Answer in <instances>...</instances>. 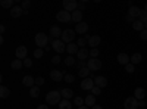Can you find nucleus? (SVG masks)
<instances>
[{
    "instance_id": "nucleus-1",
    "label": "nucleus",
    "mask_w": 147,
    "mask_h": 109,
    "mask_svg": "<svg viewBox=\"0 0 147 109\" xmlns=\"http://www.w3.org/2000/svg\"><path fill=\"white\" fill-rule=\"evenodd\" d=\"M46 102L47 105H59L60 102H62V94H60V91H49L46 94Z\"/></svg>"
},
{
    "instance_id": "nucleus-2",
    "label": "nucleus",
    "mask_w": 147,
    "mask_h": 109,
    "mask_svg": "<svg viewBox=\"0 0 147 109\" xmlns=\"http://www.w3.org/2000/svg\"><path fill=\"white\" fill-rule=\"evenodd\" d=\"M34 41H35V44H37L38 49H44V47L49 44V35H46L44 32H37Z\"/></svg>"
},
{
    "instance_id": "nucleus-3",
    "label": "nucleus",
    "mask_w": 147,
    "mask_h": 109,
    "mask_svg": "<svg viewBox=\"0 0 147 109\" xmlns=\"http://www.w3.org/2000/svg\"><path fill=\"white\" fill-rule=\"evenodd\" d=\"M56 19L59 22H69V21H72V15H71V12L62 9V10H59L56 14Z\"/></svg>"
},
{
    "instance_id": "nucleus-4",
    "label": "nucleus",
    "mask_w": 147,
    "mask_h": 109,
    "mask_svg": "<svg viewBox=\"0 0 147 109\" xmlns=\"http://www.w3.org/2000/svg\"><path fill=\"white\" fill-rule=\"evenodd\" d=\"M74 39H75V30H65L62 32V37H60V40H62L65 44L72 43Z\"/></svg>"
},
{
    "instance_id": "nucleus-5",
    "label": "nucleus",
    "mask_w": 147,
    "mask_h": 109,
    "mask_svg": "<svg viewBox=\"0 0 147 109\" xmlns=\"http://www.w3.org/2000/svg\"><path fill=\"white\" fill-rule=\"evenodd\" d=\"M102 66H103V64H102L100 59H88V60H87V68H88L91 72H93V71H99Z\"/></svg>"
},
{
    "instance_id": "nucleus-6",
    "label": "nucleus",
    "mask_w": 147,
    "mask_h": 109,
    "mask_svg": "<svg viewBox=\"0 0 147 109\" xmlns=\"http://www.w3.org/2000/svg\"><path fill=\"white\" fill-rule=\"evenodd\" d=\"M63 9L72 14L78 9V2L77 0H63Z\"/></svg>"
},
{
    "instance_id": "nucleus-7",
    "label": "nucleus",
    "mask_w": 147,
    "mask_h": 109,
    "mask_svg": "<svg viewBox=\"0 0 147 109\" xmlns=\"http://www.w3.org/2000/svg\"><path fill=\"white\" fill-rule=\"evenodd\" d=\"M52 49H53L55 52H57V53H62V52H65V50H66V44H65L62 40L56 39V40L52 43Z\"/></svg>"
},
{
    "instance_id": "nucleus-8",
    "label": "nucleus",
    "mask_w": 147,
    "mask_h": 109,
    "mask_svg": "<svg viewBox=\"0 0 147 109\" xmlns=\"http://www.w3.org/2000/svg\"><path fill=\"white\" fill-rule=\"evenodd\" d=\"M124 108H125V109H137V108H138V100L134 97V96H131V97H127L125 102H124Z\"/></svg>"
},
{
    "instance_id": "nucleus-9",
    "label": "nucleus",
    "mask_w": 147,
    "mask_h": 109,
    "mask_svg": "<svg viewBox=\"0 0 147 109\" xmlns=\"http://www.w3.org/2000/svg\"><path fill=\"white\" fill-rule=\"evenodd\" d=\"M80 86H81L82 90H93V87H94V78H91V77L84 78Z\"/></svg>"
},
{
    "instance_id": "nucleus-10",
    "label": "nucleus",
    "mask_w": 147,
    "mask_h": 109,
    "mask_svg": "<svg viewBox=\"0 0 147 109\" xmlns=\"http://www.w3.org/2000/svg\"><path fill=\"white\" fill-rule=\"evenodd\" d=\"M116 60H118V64H121V65H128V64H131V56H128L127 53H118V56H116Z\"/></svg>"
},
{
    "instance_id": "nucleus-11",
    "label": "nucleus",
    "mask_w": 147,
    "mask_h": 109,
    "mask_svg": "<svg viewBox=\"0 0 147 109\" xmlns=\"http://www.w3.org/2000/svg\"><path fill=\"white\" fill-rule=\"evenodd\" d=\"M27 53H28V50H27L25 46H19V47H16V50H15L16 59H21V60L27 59Z\"/></svg>"
},
{
    "instance_id": "nucleus-12",
    "label": "nucleus",
    "mask_w": 147,
    "mask_h": 109,
    "mask_svg": "<svg viewBox=\"0 0 147 109\" xmlns=\"http://www.w3.org/2000/svg\"><path fill=\"white\" fill-rule=\"evenodd\" d=\"M94 86L100 87V89H105V87L107 86V78L103 77V75H97V77H94Z\"/></svg>"
},
{
    "instance_id": "nucleus-13",
    "label": "nucleus",
    "mask_w": 147,
    "mask_h": 109,
    "mask_svg": "<svg viewBox=\"0 0 147 109\" xmlns=\"http://www.w3.org/2000/svg\"><path fill=\"white\" fill-rule=\"evenodd\" d=\"M63 72L62 71H57V69H53V71H50V78L55 81V83H59V81H62L63 80Z\"/></svg>"
},
{
    "instance_id": "nucleus-14",
    "label": "nucleus",
    "mask_w": 147,
    "mask_h": 109,
    "mask_svg": "<svg viewBox=\"0 0 147 109\" xmlns=\"http://www.w3.org/2000/svg\"><path fill=\"white\" fill-rule=\"evenodd\" d=\"M88 31V24L87 22H80V24H77V25H75V32L77 34H85V32H87Z\"/></svg>"
},
{
    "instance_id": "nucleus-15",
    "label": "nucleus",
    "mask_w": 147,
    "mask_h": 109,
    "mask_svg": "<svg viewBox=\"0 0 147 109\" xmlns=\"http://www.w3.org/2000/svg\"><path fill=\"white\" fill-rule=\"evenodd\" d=\"M100 41H102L100 35H90V39H88V46L91 47V49H96V47L100 44Z\"/></svg>"
},
{
    "instance_id": "nucleus-16",
    "label": "nucleus",
    "mask_w": 147,
    "mask_h": 109,
    "mask_svg": "<svg viewBox=\"0 0 147 109\" xmlns=\"http://www.w3.org/2000/svg\"><path fill=\"white\" fill-rule=\"evenodd\" d=\"M22 84H24V86H25V87H34L35 86V78H32L31 75H25V77H24L22 78Z\"/></svg>"
},
{
    "instance_id": "nucleus-17",
    "label": "nucleus",
    "mask_w": 147,
    "mask_h": 109,
    "mask_svg": "<svg viewBox=\"0 0 147 109\" xmlns=\"http://www.w3.org/2000/svg\"><path fill=\"white\" fill-rule=\"evenodd\" d=\"M134 97H136L137 100H144L146 97V90L143 87H137L136 90H134Z\"/></svg>"
},
{
    "instance_id": "nucleus-18",
    "label": "nucleus",
    "mask_w": 147,
    "mask_h": 109,
    "mask_svg": "<svg viewBox=\"0 0 147 109\" xmlns=\"http://www.w3.org/2000/svg\"><path fill=\"white\" fill-rule=\"evenodd\" d=\"M21 15H24V9L21 6H13L10 9V16L12 18H19Z\"/></svg>"
},
{
    "instance_id": "nucleus-19",
    "label": "nucleus",
    "mask_w": 147,
    "mask_h": 109,
    "mask_svg": "<svg viewBox=\"0 0 147 109\" xmlns=\"http://www.w3.org/2000/svg\"><path fill=\"white\" fill-rule=\"evenodd\" d=\"M78 60H88L87 58L90 56V50H87L85 47H82V49H80L78 50Z\"/></svg>"
},
{
    "instance_id": "nucleus-20",
    "label": "nucleus",
    "mask_w": 147,
    "mask_h": 109,
    "mask_svg": "<svg viewBox=\"0 0 147 109\" xmlns=\"http://www.w3.org/2000/svg\"><path fill=\"white\" fill-rule=\"evenodd\" d=\"M62 30H60L57 25H53L52 28H50V37H53V39H57V37H62Z\"/></svg>"
},
{
    "instance_id": "nucleus-21",
    "label": "nucleus",
    "mask_w": 147,
    "mask_h": 109,
    "mask_svg": "<svg viewBox=\"0 0 147 109\" xmlns=\"http://www.w3.org/2000/svg\"><path fill=\"white\" fill-rule=\"evenodd\" d=\"M140 14H141V9L140 7H137V6L128 7V15H131L132 18H140Z\"/></svg>"
},
{
    "instance_id": "nucleus-22",
    "label": "nucleus",
    "mask_w": 147,
    "mask_h": 109,
    "mask_svg": "<svg viewBox=\"0 0 147 109\" xmlns=\"http://www.w3.org/2000/svg\"><path fill=\"white\" fill-rule=\"evenodd\" d=\"M72 21L74 22H77V24H80V22H82V12L80 10V9H77L75 12H72Z\"/></svg>"
},
{
    "instance_id": "nucleus-23",
    "label": "nucleus",
    "mask_w": 147,
    "mask_h": 109,
    "mask_svg": "<svg viewBox=\"0 0 147 109\" xmlns=\"http://www.w3.org/2000/svg\"><path fill=\"white\" fill-rule=\"evenodd\" d=\"M78 44H75V43H69V44H66V52L72 56L74 53H78Z\"/></svg>"
},
{
    "instance_id": "nucleus-24",
    "label": "nucleus",
    "mask_w": 147,
    "mask_h": 109,
    "mask_svg": "<svg viewBox=\"0 0 147 109\" xmlns=\"http://www.w3.org/2000/svg\"><path fill=\"white\" fill-rule=\"evenodd\" d=\"M22 66H24V60H21V59H15V60H12V64H10V68L13 71H19Z\"/></svg>"
},
{
    "instance_id": "nucleus-25",
    "label": "nucleus",
    "mask_w": 147,
    "mask_h": 109,
    "mask_svg": "<svg viewBox=\"0 0 147 109\" xmlns=\"http://www.w3.org/2000/svg\"><path fill=\"white\" fill-rule=\"evenodd\" d=\"M60 94H62V99H66V100L74 97V91L71 89H62V90H60Z\"/></svg>"
},
{
    "instance_id": "nucleus-26",
    "label": "nucleus",
    "mask_w": 147,
    "mask_h": 109,
    "mask_svg": "<svg viewBox=\"0 0 147 109\" xmlns=\"http://www.w3.org/2000/svg\"><path fill=\"white\" fill-rule=\"evenodd\" d=\"M78 74H80V77L84 80V78H88V77H91V71L85 66V68H81V69H78Z\"/></svg>"
},
{
    "instance_id": "nucleus-27",
    "label": "nucleus",
    "mask_w": 147,
    "mask_h": 109,
    "mask_svg": "<svg viewBox=\"0 0 147 109\" xmlns=\"http://www.w3.org/2000/svg\"><path fill=\"white\" fill-rule=\"evenodd\" d=\"M84 100H85V106H91L93 108L96 105V96L94 94H88Z\"/></svg>"
},
{
    "instance_id": "nucleus-28",
    "label": "nucleus",
    "mask_w": 147,
    "mask_h": 109,
    "mask_svg": "<svg viewBox=\"0 0 147 109\" xmlns=\"http://www.w3.org/2000/svg\"><path fill=\"white\" fill-rule=\"evenodd\" d=\"M132 28L136 30V31H138V32H141L144 30V24L140 19H136V21H134V24H132Z\"/></svg>"
},
{
    "instance_id": "nucleus-29",
    "label": "nucleus",
    "mask_w": 147,
    "mask_h": 109,
    "mask_svg": "<svg viewBox=\"0 0 147 109\" xmlns=\"http://www.w3.org/2000/svg\"><path fill=\"white\" fill-rule=\"evenodd\" d=\"M9 96H10V90H9L6 86L0 87V97H2V99H7Z\"/></svg>"
},
{
    "instance_id": "nucleus-30",
    "label": "nucleus",
    "mask_w": 147,
    "mask_h": 109,
    "mask_svg": "<svg viewBox=\"0 0 147 109\" xmlns=\"http://www.w3.org/2000/svg\"><path fill=\"white\" fill-rule=\"evenodd\" d=\"M30 96L32 99H37L40 96V87L38 86H34V87H31L30 89Z\"/></svg>"
},
{
    "instance_id": "nucleus-31",
    "label": "nucleus",
    "mask_w": 147,
    "mask_h": 109,
    "mask_svg": "<svg viewBox=\"0 0 147 109\" xmlns=\"http://www.w3.org/2000/svg\"><path fill=\"white\" fill-rule=\"evenodd\" d=\"M141 60H143L141 53H134V55L131 56V64H132V65H137V64H140Z\"/></svg>"
},
{
    "instance_id": "nucleus-32",
    "label": "nucleus",
    "mask_w": 147,
    "mask_h": 109,
    "mask_svg": "<svg viewBox=\"0 0 147 109\" xmlns=\"http://www.w3.org/2000/svg\"><path fill=\"white\" fill-rule=\"evenodd\" d=\"M63 64L66 65V66H74V65H75L77 64V59H74V56H68V58H65L63 59Z\"/></svg>"
},
{
    "instance_id": "nucleus-33",
    "label": "nucleus",
    "mask_w": 147,
    "mask_h": 109,
    "mask_svg": "<svg viewBox=\"0 0 147 109\" xmlns=\"http://www.w3.org/2000/svg\"><path fill=\"white\" fill-rule=\"evenodd\" d=\"M59 109H72V103L66 99H62V102L59 103Z\"/></svg>"
},
{
    "instance_id": "nucleus-34",
    "label": "nucleus",
    "mask_w": 147,
    "mask_h": 109,
    "mask_svg": "<svg viewBox=\"0 0 147 109\" xmlns=\"http://www.w3.org/2000/svg\"><path fill=\"white\" fill-rule=\"evenodd\" d=\"M0 5H2V7L12 9V7H13V0H2V2H0Z\"/></svg>"
},
{
    "instance_id": "nucleus-35",
    "label": "nucleus",
    "mask_w": 147,
    "mask_h": 109,
    "mask_svg": "<svg viewBox=\"0 0 147 109\" xmlns=\"http://www.w3.org/2000/svg\"><path fill=\"white\" fill-rule=\"evenodd\" d=\"M84 103H85V100L81 97V96H77V97L75 99H74V105H75V106H84Z\"/></svg>"
},
{
    "instance_id": "nucleus-36",
    "label": "nucleus",
    "mask_w": 147,
    "mask_h": 109,
    "mask_svg": "<svg viewBox=\"0 0 147 109\" xmlns=\"http://www.w3.org/2000/svg\"><path fill=\"white\" fill-rule=\"evenodd\" d=\"M77 44H78V47H82L85 46V44H88V40H87V37H80L78 39V41H77Z\"/></svg>"
},
{
    "instance_id": "nucleus-37",
    "label": "nucleus",
    "mask_w": 147,
    "mask_h": 109,
    "mask_svg": "<svg viewBox=\"0 0 147 109\" xmlns=\"http://www.w3.org/2000/svg\"><path fill=\"white\" fill-rule=\"evenodd\" d=\"M99 49H97V47H96V49H90V58L91 59H97V56H99Z\"/></svg>"
},
{
    "instance_id": "nucleus-38",
    "label": "nucleus",
    "mask_w": 147,
    "mask_h": 109,
    "mask_svg": "<svg viewBox=\"0 0 147 109\" xmlns=\"http://www.w3.org/2000/svg\"><path fill=\"white\" fill-rule=\"evenodd\" d=\"M74 80H75V77H74L72 74H65V77H63L65 83H74Z\"/></svg>"
},
{
    "instance_id": "nucleus-39",
    "label": "nucleus",
    "mask_w": 147,
    "mask_h": 109,
    "mask_svg": "<svg viewBox=\"0 0 147 109\" xmlns=\"http://www.w3.org/2000/svg\"><path fill=\"white\" fill-rule=\"evenodd\" d=\"M143 24H146L147 22V12L146 10H141V14H140V18H138Z\"/></svg>"
},
{
    "instance_id": "nucleus-40",
    "label": "nucleus",
    "mask_w": 147,
    "mask_h": 109,
    "mask_svg": "<svg viewBox=\"0 0 147 109\" xmlns=\"http://www.w3.org/2000/svg\"><path fill=\"white\" fill-rule=\"evenodd\" d=\"M44 78L43 77H37L35 78V86H38V87H41V86H44Z\"/></svg>"
},
{
    "instance_id": "nucleus-41",
    "label": "nucleus",
    "mask_w": 147,
    "mask_h": 109,
    "mask_svg": "<svg viewBox=\"0 0 147 109\" xmlns=\"http://www.w3.org/2000/svg\"><path fill=\"white\" fill-rule=\"evenodd\" d=\"M43 53H44L43 49H35V50H34V58H35V59H40V58L43 56Z\"/></svg>"
},
{
    "instance_id": "nucleus-42",
    "label": "nucleus",
    "mask_w": 147,
    "mask_h": 109,
    "mask_svg": "<svg viewBox=\"0 0 147 109\" xmlns=\"http://www.w3.org/2000/svg\"><path fill=\"white\" fill-rule=\"evenodd\" d=\"M125 71L128 72V74H132V72L136 71V65H132V64H128V65L125 66Z\"/></svg>"
},
{
    "instance_id": "nucleus-43",
    "label": "nucleus",
    "mask_w": 147,
    "mask_h": 109,
    "mask_svg": "<svg viewBox=\"0 0 147 109\" xmlns=\"http://www.w3.org/2000/svg\"><path fill=\"white\" fill-rule=\"evenodd\" d=\"M30 6H31V2H30V0H24V2H21V7H22L24 10H27Z\"/></svg>"
},
{
    "instance_id": "nucleus-44",
    "label": "nucleus",
    "mask_w": 147,
    "mask_h": 109,
    "mask_svg": "<svg viewBox=\"0 0 147 109\" xmlns=\"http://www.w3.org/2000/svg\"><path fill=\"white\" fill-rule=\"evenodd\" d=\"M100 93H102V89H100V87H97V86H94V87H93L91 94H94V96H99Z\"/></svg>"
},
{
    "instance_id": "nucleus-45",
    "label": "nucleus",
    "mask_w": 147,
    "mask_h": 109,
    "mask_svg": "<svg viewBox=\"0 0 147 109\" xmlns=\"http://www.w3.org/2000/svg\"><path fill=\"white\" fill-rule=\"evenodd\" d=\"M24 66H25V68H31L32 66V60L31 59H24Z\"/></svg>"
},
{
    "instance_id": "nucleus-46",
    "label": "nucleus",
    "mask_w": 147,
    "mask_h": 109,
    "mask_svg": "<svg viewBox=\"0 0 147 109\" xmlns=\"http://www.w3.org/2000/svg\"><path fill=\"white\" fill-rule=\"evenodd\" d=\"M77 66H78V69L85 68V66H87V60H78V62H77Z\"/></svg>"
},
{
    "instance_id": "nucleus-47",
    "label": "nucleus",
    "mask_w": 147,
    "mask_h": 109,
    "mask_svg": "<svg viewBox=\"0 0 147 109\" xmlns=\"http://www.w3.org/2000/svg\"><path fill=\"white\" fill-rule=\"evenodd\" d=\"M140 39H141L143 41H147V30H143V31L140 32Z\"/></svg>"
},
{
    "instance_id": "nucleus-48",
    "label": "nucleus",
    "mask_w": 147,
    "mask_h": 109,
    "mask_svg": "<svg viewBox=\"0 0 147 109\" xmlns=\"http://www.w3.org/2000/svg\"><path fill=\"white\" fill-rule=\"evenodd\" d=\"M60 60H62V58H60V56H53V58H52V62H53L55 65L60 64Z\"/></svg>"
},
{
    "instance_id": "nucleus-49",
    "label": "nucleus",
    "mask_w": 147,
    "mask_h": 109,
    "mask_svg": "<svg viewBox=\"0 0 147 109\" xmlns=\"http://www.w3.org/2000/svg\"><path fill=\"white\" fill-rule=\"evenodd\" d=\"M125 21H127V22H131V24H134V21H136V18H132L131 15H128V14H127V16H125Z\"/></svg>"
},
{
    "instance_id": "nucleus-50",
    "label": "nucleus",
    "mask_w": 147,
    "mask_h": 109,
    "mask_svg": "<svg viewBox=\"0 0 147 109\" xmlns=\"http://www.w3.org/2000/svg\"><path fill=\"white\" fill-rule=\"evenodd\" d=\"M78 9L82 12V10L85 9V2H80V3H78Z\"/></svg>"
},
{
    "instance_id": "nucleus-51",
    "label": "nucleus",
    "mask_w": 147,
    "mask_h": 109,
    "mask_svg": "<svg viewBox=\"0 0 147 109\" xmlns=\"http://www.w3.org/2000/svg\"><path fill=\"white\" fill-rule=\"evenodd\" d=\"M146 106V102L144 100H138V108H144Z\"/></svg>"
},
{
    "instance_id": "nucleus-52",
    "label": "nucleus",
    "mask_w": 147,
    "mask_h": 109,
    "mask_svg": "<svg viewBox=\"0 0 147 109\" xmlns=\"http://www.w3.org/2000/svg\"><path fill=\"white\" fill-rule=\"evenodd\" d=\"M37 109H49V106L47 105H38V106H37Z\"/></svg>"
},
{
    "instance_id": "nucleus-53",
    "label": "nucleus",
    "mask_w": 147,
    "mask_h": 109,
    "mask_svg": "<svg viewBox=\"0 0 147 109\" xmlns=\"http://www.w3.org/2000/svg\"><path fill=\"white\" fill-rule=\"evenodd\" d=\"M5 31H6V27H5V25H0V32H2V34H3Z\"/></svg>"
},
{
    "instance_id": "nucleus-54",
    "label": "nucleus",
    "mask_w": 147,
    "mask_h": 109,
    "mask_svg": "<svg viewBox=\"0 0 147 109\" xmlns=\"http://www.w3.org/2000/svg\"><path fill=\"white\" fill-rule=\"evenodd\" d=\"M91 109H103V108H102V106H99V105H94Z\"/></svg>"
},
{
    "instance_id": "nucleus-55",
    "label": "nucleus",
    "mask_w": 147,
    "mask_h": 109,
    "mask_svg": "<svg viewBox=\"0 0 147 109\" xmlns=\"http://www.w3.org/2000/svg\"><path fill=\"white\" fill-rule=\"evenodd\" d=\"M78 109H90V108H88V106H80Z\"/></svg>"
},
{
    "instance_id": "nucleus-56",
    "label": "nucleus",
    "mask_w": 147,
    "mask_h": 109,
    "mask_svg": "<svg viewBox=\"0 0 147 109\" xmlns=\"http://www.w3.org/2000/svg\"><path fill=\"white\" fill-rule=\"evenodd\" d=\"M144 30H147V22L144 24Z\"/></svg>"
},
{
    "instance_id": "nucleus-57",
    "label": "nucleus",
    "mask_w": 147,
    "mask_h": 109,
    "mask_svg": "<svg viewBox=\"0 0 147 109\" xmlns=\"http://www.w3.org/2000/svg\"><path fill=\"white\" fill-rule=\"evenodd\" d=\"M144 10H146V12H147V3H146V6H144Z\"/></svg>"
}]
</instances>
